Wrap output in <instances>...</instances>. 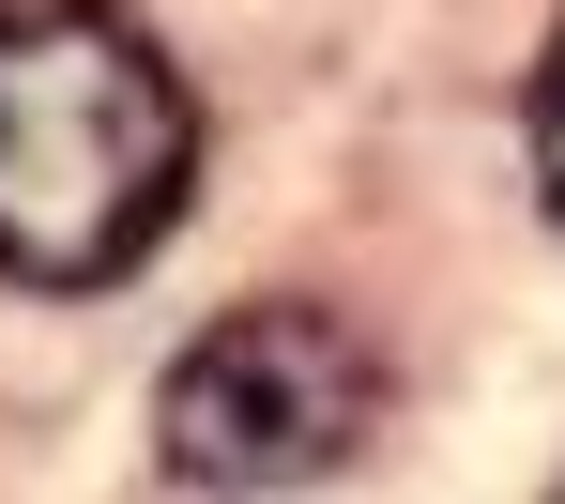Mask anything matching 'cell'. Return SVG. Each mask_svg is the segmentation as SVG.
<instances>
[{
	"mask_svg": "<svg viewBox=\"0 0 565 504\" xmlns=\"http://www.w3.org/2000/svg\"><path fill=\"white\" fill-rule=\"evenodd\" d=\"M199 184V93L122 0H0V276L107 291Z\"/></svg>",
	"mask_w": 565,
	"mask_h": 504,
	"instance_id": "1",
	"label": "cell"
},
{
	"mask_svg": "<svg viewBox=\"0 0 565 504\" xmlns=\"http://www.w3.org/2000/svg\"><path fill=\"white\" fill-rule=\"evenodd\" d=\"M382 428V352L337 305H230L199 321V352L153 383V474L169 490H321L352 474Z\"/></svg>",
	"mask_w": 565,
	"mask_h": 504,
	"instance_id": "2",
	"label": "cell"
},
{
	"mask_svg": "<svg viewBox=\"0 0 565 504\" xmlns=\"http://www.w3.org/2000/svg\"><path fill=\"white\" fill-rule=\"evenodd\" d=\"M535 200L565 229V31H551V62H535Z\"/></svg>",
	"mask_w": 565,
	"mask_h": 504,
	"instance_id": "3",
	"label": "cell"
}]
</instances>
